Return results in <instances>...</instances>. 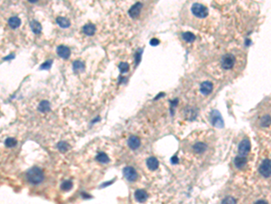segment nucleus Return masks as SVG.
Returning a JSON list of instances; mask_svg holds the SVG:
<instances>
[{
  "label": "nucleus",
  "instance_id": "1",
  "mask_svg": "<svg viewBox=\"0 0 271 204\" xmlns=\"http://www.w3.org/2000/svg\"><path fill=\"white\" fill-rule=\"evenodd\" d=\"M44 173L38 167H33L27 172V180L32 184H39L44 180Z\"/></svg>",
  "mask_w": 271,
  "mask_h": 204
},
{
  "label": "nucleus",
  "instance_id": "2",
  "mask_svg": "<svg viewBox=\"0 0 271 204\" xmlns=\"http://www.w3.org/2000/svg\"><path fill=\"white\" fill-rule=\"evenodd\" d=\"M191 11L198 18H205L209 15L208 8L205 6L200 4V3L193 4V6L191 8Z\"/></svg>",
  "mask_w": 271,
  "mask_h": 204
},
{
  "label": "nucleus",
  "instance_id": "3",
  "mask_svg": "<svg viewBox=\"0 0 271 204\" xmlns=\"http://www.w3.org/2000/svg\"><path fill=\"white\" fill-rule=\"evenodd\" d=\"M236 63V57L232 54H226L221 57V64L224 70H230Z\"/></svg>",
  "mask_w": 271,
  "mask_h": 204
},
{
  "label": "nucleus",
  "instance_id": "4",
  "mask_svg": "<svg viewBox=\"0 0 271 204\" xmlns=\"http://www.w3.org/2000/svg\"><path fill=\"white\" fill-rule=\"evenodd\" d=\"M211 123L213 126L217 127V128H222L224 126V122L222 120V117L220 114L219 111L217 110H213L211 113V117H210Z\"/></svg>",
  "mask_w": 271,
  "mask_h": 204
},
{
  "label": "nucleus",
  "instance_id": "5",
  "mask_svg": "<svg viewBox=\"0 0 271 204\" xmlns=\"http://www.w3.org/2000/svg\"><path fill=\"white\" fill-rule=\"evenodd\" d=\"M259 172L265 178H268L270 176V173H271V162H270L269 159H265L261 162V164L259 166Z\"/></svg>",
  "mask_w": 271,
  "mask_h": 204
},
{
  "label": "nucleus",
  "instance_id": "6",
  "mask_svg": "<svg viewBox=\"0 0 271 204\" xmlns=\"http://www.w3.org/2000/svg\"><path fill=\"white\" fill-rule=\"evenodd\" d=\"M123 173H124L125 178L130 182H133L138 179V172L136 171V170L131 166L125 167L123 170Z\"/></svg>",
  "mask_w": 271,
  "mask_h": 204
},
{
  "label": "nucleus",
  "instance_id": "7",
  "mask_svg": "<svg viewBox=\"0 0 271 204\" xmlns=\"http://www.w3.org/2000/svg\"><path fill=\"white\" fill-rule=\"evenodd\" d=\"M142 8H143V4L141 2H138V3L134 4L130 8V9L128 10L129 17L131 18H134V19L139 17V15H140V13H141V11H142Z\"/></svg>",
  "mask_w": 271,
  "mask_h": 204
},
{
  "label": "nucleus",
  "instance_id": "8",
  "mask_svg": "<svg viewBox=\"0 0 271 204\" xmlns=\"http://www.w3.org/2000/svg\"><path fill=\"white\" fill-rule=\"evenodd\" d=\"M250 147H251V144H250V142H249L248 139L242 140L239 144V155L246 156L249 152Z\"/></svg>",
  "mask_w": 271,
  "mask_h": 204
},
{
  "label": "nucleus",
  "instance_id": "9",
  "mask_svg": "<svg viewBox=\"0 0 271 204\" xmlns=\"http://www.w3.org/2000/svg\"><path fill=\"white\" fill-rule=\"evenodd\" d=\"M213 90V84L212 82L210 81H205L203 82L201 86H200V92L203 94V95H208L210 94Z\"/></svg>",
  "mask_w": 271,
  "mask_h": 204
},
{
  "label": "nucleus",
  "instance_id": "10",
  "mask_svg": "<svg viewBox=\"0 0 271 204\" xmlns=\"http://www.w3.org/2000/svg\"><path fill=\"white\" fill-rule=\"evenodd\" d=\"M57 54L60 57L63 58V59H68L71 55V50L69 47L65 46H59L56 49Z\"/></svg>",
  "mask_w": 271,
  "mask_h": 204
},
{
  "label": "nucleus",
  "instance_id": "11",
  "mask_svg": "<svg viewBox=\"0 0 271 204\" xmlns=\"http://www.w3.org/2000/svg\"><path fill=\"white\" fill-rule=\"evenodd\" d=\"M148 198V194L145 190L139 189L135 191V199L139 202H145Z\"/></svg>",
  "mask_w": 271,
  "mask_h": 204
},
{
  "label": "nucleus",
  "instance_id": "12",
  "mask_svg": "<svg viewBox=\"0 0 271 204\" xmlns=\"http://www.w3.org/2000/svg\"><path fill=\"white\" fill-rule=\"evenodd\" d=\"M127 144L129 146L130 149L132 150H137L138 148H139L140 144H141V142H140V139L137 136H131L129 137L128 141H127Z\"/></svg>",
  "mask_w": 271,
  "mask_h": 204
},
{
  "label": "nucleus",
  "instance_id": "13",
  "mask_svg": "<svg viewBox=\"0 0 271 204\" xmlns=\"http://www.w3.org/2000/svg\"><path fill=\"white\" fill-rule=\"evenodd\" d=\"M147 166L150 171H156L159 166V162L157 158L150 157L147 160Z\"/></svg>",
  "mask_w": 271,
  "mask_h": 204
},
{
  "label": "nucleus",
  "instance_id": "14",
  "mask_svg": "<svg viewBox=\"0 0 271 204\" xmlns=\"http://www.w3.org/2000/svg\"><path fill=\"white\" fill-rule=\"evenodd\" d=\"M82 31L86 36H93L96 32V27L93 24H86L83 27H82Z\"/></svg>",
  "mask_w": 271,
  "mask_h": 204
},
{
  "label": "nucleus",
  "instance_id": "15",
  "mask_svg": "<svg viewBox=\"0 0 271 204\" xmlns=\"http://www.w3.org/2000/svg\"><path fill=\"white\" fill-rule=\"evenodd\" d=\"M247 158L246 156H242V155H239L234 159V164L237 168L241 169L243 168L246 164H247Z\"/></svg>",
  "mask_w": 271,
  "mask_h": 204
},
{
  "label": "nucleus",
  "instance_id": "16",
  "mask_svg": "<svg viewBox=\"0 0 271 204\" xmlns=\"http://www.w3.org/2000/svg\"><path fill=\"white\" fill-rule=\"evenodd\" d=\"M8 25H9V27H10L11 28L16 29V28H17V27H20V25H21V20H20V18L17 17H10L9 20H8Z\"/></svg>",
  "mask_w": 271,
  "mask_h": 204
},
{
  "label": "nucleus",
  "instance_id": "17",
  "mask_svg": "<svg viewBox=\"0 0 271 204\" xmlns=\"http://www.w3.org/2000/svg\"><path fill=\"white\" fill-rule=\"evenodd\" d=\"M72 68H73V71L75 73H79V72H82L85 68V64L83 62L80 61V60H77V61H74L73 62V64H72Z\"/></svg>",
  "mask_w": 271,
  "mask_h": 204
},
{
  "label": "nucleus",
  "instance_id": "18",
  "mask_svg": "<svg viewBox=\"0 0 271 204\" xmlns=\"http://www.w3.org/2000/svg\"><path fill=\"white\" fill-rule=\"evenodd\" d=\"M30 27H31V29L33 30V32L36 35L40 34L42 32V26L39 22L35 21V20H33L30 24Z\"/></svg>",
  "mask_w": 271,
  "mask_h": 204
},
{
  "label": "nucleus",
  "instance_id": "19",
  "mask_svg": "<svg viewBox=\"0 0 271 204\" xmlns=\"http://www.w3.org/2000/svg\"><path fill=\"white\" fill-rule=\"evenodd\" d=\"M207 150V145L203 143H197L193 145V151L197 153H202Z\"/></svg>",
  "mask_w": 271,
  "mask_h": 204
},
{
  "label": "nucleus",
  "instance_id": "20",
  "mask_svg": "<svg viewBox=\"0 0 271 204\" xmlns=\"http://www.w3.org/2000/svg\"><path fill=\"white\" fill-rule=\"evenodd\" d=\"M56 22H57V24L61 27H62V28H67V27H70V25H71V23H70V21L67 19V18H65V17H57V19H56Z\"/></svg>",
  "mask_w": 271,
  "mask_h": 204
},
{
  "label": "nucleus",
  "instance_id": "21",
  "mask_svg": "<svg viewBox=\"0 0 271 204\" xmlns=\"http://www.w3.org/2000/svg\"><path fill=\"white\" fill-rule=\"evenodd\" d=\"M50 108H51V106H50V103L48 101H42L38 107L39 111L43 112V113H46V112L50 111Z\"/></svg>",
  "mask_w": 271,
  "mask_h": 204
},
{
  "label": "nucleus",
  "instance_id": "22",
  "mask_svg": "<svg viewBox=\"0 0 271 204\" xmlns=\"http://www.w3.org/2000/svg\"><path fill=\"white\" fill-rule=\"evenodd\" d=\"M182 37L187 43H193L195 40V36L192 32H184V33H183Z\"/></svg>",
  "mask_w": 271,
  "mask_h": 204
},
{
  "label": "nucleus",
  "instance_id": "23",
  "mask_svg": "<svg viewBox=\"0 0 271 204\" xmlns=\"http://www.w3.org/2000/svg\"><path fill=\"white\" fill-rule=\"evenodd\" d=\"M96 160L99 162H101V163H108L109 162V158H108V156L105 152H99L96 156Z\"/></svg>",
  "mask_w": 271,
  "mask_h": 204
},
{
  "label": "nucleus",
  "instance_id": "24",
  "mask_svg": "<svg viewBox=\"0 0 271 204\" xmlns=\"http://www.w3.org/2000/svg\"><path fill=\"white\" fill-rule=\"evenodd\" d=\"M142 54H143V49L140 48L137 51V53H136L135 55V64H136V66H138L141 61V57H142Z\"/></svg>",
  "mask_w": 271,
  "mask_h": 204
},
{
  "label": "nucleus",
  "instance_id": "25",
  "mask_svg": "<svg viewBox=\"0 0 271 204\" xmlns=\"http://www.w3.org/2000/svg\"><path fill=\"white\" fill-rule=\"evenodd\" d=\"M57 148L59 149L60 152H67V151L69 150L70 146H69V144H68L67 143H65V142H60V143L57 144Z\"/></svg>",
  "mask_w": 271,
  "mask_h": 204
},
{
  "label": "nucleus",
  "instance_id": "26",
  "mask_svg": "<svg viewBox=\"0 0 271 204\" xmlns=\"http://www.w3.org/2000/svg\"><path fill=\"white\" fill-rule=\"evenodd\" d=\"M118 69H119V71H120L121 74L126 73L129 70V64L127 63H126V62L120 63L119 65H118Z\"/></svg>",
  "mask_w": 271,
  "mask_h": 204
},
{
  "label": "nucleus",
  "instance_id": "27",
  "mask_svg": "<svg viewBox=\"0 0 271 204\" xmlns=\"http://www.w3.org/2000/svg\"><path fill=\"white\" fill-rule=\"evenodd\" d=\"M61 188H62V190H70L72 188V182L71 181V180H65V181H63L62 183V185H61Z\"/></svg>",
  "mask_w": 271,
  "mask_h": 204
},
{
  "label": "nucleus",
  "instance_id": "28",
  "mask_svg": "<svg viewBox=\"0 0 271 204\" xmlns=\"http://www.w3.org/2000/svg\"><path fill=\"white\" fill-rule=\"evenodd\" d=\"M17 140L14 139V138H8V139L6 140V142H5L6 146H8V147H9V148L15 147V146L17 145Z\"/></svg>",
  "mask_w": 271,
  "mask_h": 204
},
{
  "label": "nucleus",
  "instance_id": "29",
  "mask_svg": "<svg viewBox=\"0 0 271 204\" xmlns=\"http://www.w3.org/2000/svg\"><path fill=\"white\" fill-rule=\"evenodd\" d=\"M270 124V117L269 115H265L261 120V125L262 126H268Z\"/></svg>",
  "mask_w": 271,
  "mask_h": 204
},
{
  "label": "nucleus",
  "instance_id": "30",
  "mask_svg": "<svg viewBox=\"0 0 271 204\" xmlns=\"http://www.w3.org/2000/svg\"><path fill=\"white\" fill-rule=\"evenodd\" d=\"M51 65H52V61H46L45 63H44L41 65L40 69L41 70H48V69L51 68Z\"/></svg>",
  "mask_w": 271,
  "mask_h": 204
},
{
  "label": "nucleus",
  "instance_id": "31",
  "mask_svg": "<svg viewBox=\"0 0 271 204\" xmlns=\"http://www.w3.org/2000/svg\"><path fill=\"white\" fill-rule=\"evenodd\" d=\"M222 203H236L237 202V200L234 199V198H232V197H226L224 199H222V201H221Z\"/></svg>",
  "mask_w": 271,
  "mask_h": 204
},
{
  "label": "nucleus",
  "instance_id": "32",
  "mask_svg": "<svg viewBox=\"0 0 271 204\" xmlns=\"http://www.w3.org/2000/svg\"><path fill=\"white\" fill-rule=\"evenodd\" d=\"M159 44H160V41H159L158 39H157V38H152V39L150 40V45L153 46H158Z\"/></svg>",
  "mask_w": 271,
  "mask_h": 204
},
{
  "label": "nucleus",
  "instance_id": "33",
  "mask_svg": "<svg viewBox=\"0 0 271 204\" xmlns=\"http://www.w3.org/2000/svg\"><path fill=\"white\" fill-rule=\"evenodd\" d=\"M179 162V161H178V158H177V156H175V157H173L172 158V163H174V164H176V163H178Z\"/></svg>",
  "mask_w": 271,
  "mask_h": 204
},
{
  "label": "nucleus",
  "instance_id": "34",
  "mask_svg": "<svg viewBox=\"0 0 271 204\" xmlns=\"http://www.w3.org/2000/svg\"><path fill=\"white\" fill-rule=\"evenodd\" d=\"M251 44V41L249 40V39H247L246 41H245V45H247V46H249Z\"/></svg>",
  "mask_w": 271,
  "mask_h": 204
},
{
  "label": "nucleus",
  "instance_id": "35",
  "mask_svg": "<svg viewBox=\"0 0 271 204\" xmlns=\"http://www.w3.org/2000/svg\"><path fill=\"white\" fill-rule=\"evenodd\" d=\"M256 203H267L266 200H257V201H256Z\"/></svg>",
  "mask_w": 271,
  "mask_h": 204
},
{
  "label": "nucleus",
  "instance_id": "36",
  "mask_svg": "<svg viewBox=\"0 0 271 204\" xmlns=\"http://www.w3.org/2000/svg\"><path fill=\"white\" fill-rule=\"evenodd\" d=\"M28 1L30 2V3H36L38 0H28Z\"/></svg>",
  "mask_w": 271,
  "mask_h": 204
}]
</instances>
